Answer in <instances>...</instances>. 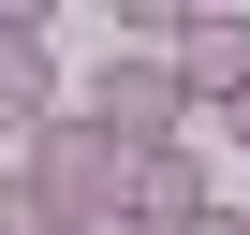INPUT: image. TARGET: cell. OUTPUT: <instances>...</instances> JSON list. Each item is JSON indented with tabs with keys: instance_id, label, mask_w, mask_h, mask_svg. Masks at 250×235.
<instances>
[{
	"instance_id": "1",
	"label": "cell",
	"mask_w": 250,
	"mask_h": 235,
	"mask_svg": "<svg viewBox=\"0 0 250 235\" xmlns=\"http://www.w3.org/2000/svg\"><path fill=\"white\" fill-rule=\"evenodd\" d=\"M15 206H44L59 235H88V220L133 206V147L74 103V118H44V133H15Z\"/></svg>"
},
{
	"instance_id": "2",
	"label": "cell",
	"mask_w": 250,
	"mask_h": 235,
	"mask_svg": "<svg viewBox=\"0 0 250 235\" xmlns=\"http://www.w3.org/2000/svg\"><path fill=\"white\" fill-rule=\"evenodd\" d=\"M88 118L118 147H191V88H177V59H147V44H118L103 74H88Z\"/></svg>"
},
{
	"instance_id": "3",
	"label": "cell",
	"mask_w": 250,
	"mask_h": 235,
	"mask_svg": "<svg viewBox=\"0 0 250 235\" xmlns=\"http://www.w3.org/2000/svg\"><path fill=\"white\" fill-rule=\"evenodd\" d=\"M162 59H177V88L221 118V103L250 88V15H191V0H177V44H162Z\"/></svg>"
},
{
	"instance_id": "4",
	"label": "cell",
	"mask_w": 250,
	"mask_h": 235,
	"mask_svg": "<svg viewBox=\"0 0 250 235\" xmlns=\"http://www.w3.org/2000/svg\"><path fill=\"white\" fill-rule=\"evenodd\" d=\"M206 206H221V191H206L191 147H133V220H147V235H191Z\"/></svg>"
},
{
	"instance_id": "5",
	"label": "cell",
	"mask_w": 250,
	"mask_h": 235,
	"mask_svg": "<svg viewBox=\"0 0 250 235\" xmlns=\"http://www.w3.org/2000/svg\"><path fill=\"white\" fill-rule=\"evenodd\" d=\"M0 103H15V133L59 118V44H44V15H0Z\"/></svg>"
},
{
	"instance_id": "6",
	"label": "cell",
	"mask_w": 250,
	"mask_h": 235,
	"mask_svg": "<svg viewBox=\"0 0 250 235\" xmlns=\"http://www.w3.org/2000/svg\"><path fill=\"white\" fill-rule=\"evenodd\" d=\"M191 235H250V206H235V191H221V206H206V220H191Z\"/></svg>"
},
{
	"instance_id": "7",
	"label": "cell",
	"mask_w": 250,
	"mask_h": 235,
	"mask_svg": "<svg viewBox=\"0 0 250 235\" xmlns=\"http://www.w3.org/2000/svg\"><path fill=\"white\" fill-rule=\"evenodd\" d=\"M221 133H235V147H250V88H235V103H221Z\"/></svg>"
},
{
	"instance_id": "8",
	"label": "cell",
	"mask_w": 250,
	"mask_h": 235,
	"mask_svg": "<svg viewBox=\"0 0 250 235\" xmlns=\"http://www.w3.org/2000/svg\"><path fill=\"white\" fill-rule=\"evenodd\" d=\"M88 235H147V220H133V206H118V220H88Z\"/></svg>"
},
{
	"instance_id": "9",
	"label": "cell",
	"mask_w": 250,
	"mask_h": 235,
	"mask_svg": "<svg viewBox=\"0 0 250 235\" xmlns=\"http://www.w3.org/2000/svg\"><path fill=\"white\" fill-rule=\"evenodd\" d=\"M235 206H250V191H235Z\"/></svg>"
}]
</instances>
